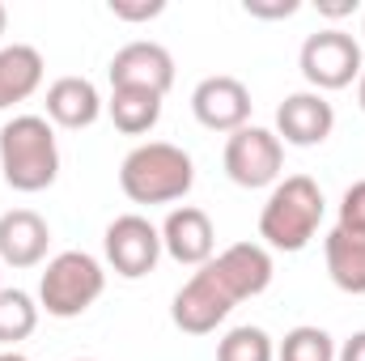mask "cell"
Instances as JSON below:
<instances>
[{"label":"cell","mask_w":365,"mask_h":361,"mask_svg":"<svg viewBox=\"0 0 365 361\" xmlns=\"http://www.w3.org/2000/svg\"><path fill=\"white\" fill-rule=\"evenodd\" d=\"M272 285V255L259 243H234L221 255H212L204 268L175 293L170 319L187 336H208L217 332V323L242 302V298H259Z\"/></svg>","instance_id":"cell-1"},{"label":"cell","mask_w":365,"mask_h":361,"mask_svg":"<svg viewBox=\"0 0 365 361\" xmlns=\"http://www.w3.org/2000/svg\"><path fill=\"white\" fill-rule=\"evenodd\" d=\"M0 171L13 191H47L60 175L56 132L43 115H13L0 128Z\"/></svg>","instance_id":"cell-2"},{"label":"cell","mask_w":365,"mask_h":361,"mask_svg":"<svg viewBox=\"0 0 365 361\" xmlns=\"http://www.w3.org/2000/svg\"><path fill=\"white\" fill-rule=\"evenodd\" d=\"M195 183V162L182 153L179 145L149 141L136 145L123 166H119V187L132 204H170L182 200Z\"/></svg>","instance_id":"cell-3"},{"label":"cell","mask_w":365,"mask_h":361,"mask_svg":"<svg viewBox=\"0 0 365 361\" xmlns=\"http://www.w3.org/2000/svg\"><path fill=\"white\" fill-rule=\"evenodd\" d=\"M323 225V191L310 175H289L276 183L264 213H259V238L272 251H302Z\"/></svg>","instance_id":"cell-4"},{"label":"cell","mask_w":365,"mask_h":361,"mask_svg":"<svg viewBox=\"0 0 365 361\" xmlns=\"http://www.w3.org/2000/svg\"><path fill=\"white\" fill-rule=\"evenodd\" d=\"M102 289H106V272L90 251H64L43 272L38 302L51 319H77L102 298Z\"/></svg>","instance_id":"cell-5"},{"label":"cell","mask_w":365,"mask_h":361,"mask_svg":"<svg viewBox=\"0 0 365 361\" xmlns=\"http://www.w3.org/2000/svg\"><path fill=\"white\" fill-rule=\"evenodd\" d=\"M297 64H302V77L314 86V93L323 90H349L357 77H361V43L353 39V34H344V30H319V34H310L306 43H302V56H297Z\"/></svg>","instance_id":"cell-6"},{"label":"cell","mask_w":365,"mask_h":361,"mask_svg":"<svg viewBox=\"0 0 365 361\" xmlns=\"http://www.w3.org/2000/svg\"><path fill=\"white\" fill-rule=\"evenodd\" d=\"M280 166H284V145L280 136L268 132V128H238L230 132L225 141V175L238 183V187H268V183L280 179Z\"/></svg>","instance_id":"cell-7"},{"label":"cell","mask_w":365,"mask_h":361,"mask_svg":"<svg viewBox=\"0 0 365 361\" xmlns=\"http://www.w3.org/2000/svg\"><path fill=\"white\" fill-rule=\"evenodd\" d=\"M102 247H106V264L110 268L119 276H128V280H136V276H149L158 268V260H162V230L149 217H140V213H123V217H115L106 225Z\"/></svg>","instance_id":"cell-8"},{"label":"cell","mask_w":365,"mask_h":361,"mask_svg":"<svg viewBox=\"0 0 365 361\" xmlns=\"http://www.w3.org/2000/svg\"><path fill=\"white\" fill-rule=\"evenodd\" d=\"M175 86V56L162 43H128L110 60V90H149L162 93Z\"/></svg>","instance_id":"cell-9"},{"label":"cell","mask_w":365,"mask_h":361,"mask_svg":"<svg viewBox=\"0 0 365 361\" xmlns=\"http://www.w3.org/2000/svg\"><path fill=\"white\" fill-rule=\"evenodd\" d=\"M191 111L208 132H238L251 119V90L238 77H204L191 93Z\"/></svg>","instance_id":"cell-10"},{"label":"cell","mask_w":365,"mask_h":361,"mask_svg":"<svg viewBox=\"0 0 365 361\" xmlns=\"http://www.w3.org/2000/svg\"><path fill=\"white\" fill-rule=\"evenodd\" d=\"M336 128V111L323 93L302 90L289 93L280 106H276V136L284 145H297V149H310V145H323Z\"/></svg>","instance_id":"cell-11"},{"label":"cell","mask_w":365,"mask_h":361,"mask_svg":"<svg viewBox=\"0 0 365 361\" xmlns=\"http://www.w3.org/2000/svg\"><path fill=\"white\" fill-rule=\"evenodd\" d=\"M162 251L182 268H204L212 260V251H217V234H212L208 213L191 208V204L175 208L166 217V225H162Z\"/></svg>","instance_id":"cell-12"},{"label":"cell","mask_w":365,"mask_h":361,"mask_svg":"<svg viewBox=\"0 0 365 361\" xmlns=\"http://www.w3.org/2000/svg\"><path fill=\"white\" fill-rule=\"evenodd\" d=\"M51 230L34 208H9L0 213V264L9 268H34L47 260Z\"/></svg>","instance_id":"cell-13"},{"label":"cell","mask_w":365,"mask_h":361,"mask_svg":"<svg viewBox=\"0 0 365 361\" xmlns=\"http://www.w3.org/2000/svg\"><path fill=\"white\" fill-rule=\"evenodd\" d=\"M102 115V98L93 90V81L86 77H60L47 86V119L60 128H90Z\"/></svg>","instance_id":"cell-14"},{"label":"cell","mask_w":365,"mask_h":361,"mask_svg":"<svg viewBox=\"0 0 365 361\" xmlns=\"http://www.w3.org/2000/svg\"><path fill=\"white\" fill-rule=\"evenodd\" d=\"M43 86V56L30 43L0 47V111L13 102H26Z\"/></svg>","instance_id":"cell-15"},{"label":"cell","mask_w":365,"mask_h":361,"mask_svg":"<svg viewBox=\"0 0 365 361\" xmlns=\"http://www.w3.org/2000/svg\"><path fill=\"white\" fill-rule=\"evenodd\" d=\"M323 255H327V276L336 280V289L361 298L365 293V234L353 230H331L327 243H323Z\"/></svg>","instance_id":"cell-16"},{"label":"cell","mask_w":365,"mask_h":361,"mask_svg":"<svg viewBox=\"0 0 365 361\" xmlns=\"http://www.w3.org/2000/svg\"><path fill=\"white\" fill-rule=\"evenodd\" d=\"M110 123L123 132V136H145L158 128L162 119V93H149V90H110Z\"/></svg>","instance_id":"cell-17"},{"label":"cell","mask_w":365,"mask_h":361,"mask_svg":"<svg viewBox=\"0 0 365 361\" xmlns=\"http://www.w3.org/2000/svg\"><path fill=\"white\" fill-rule=\"evenodd\" d=\"M38 327V306L26 289H0V345H17Z\"/></svg>","instance_id":"cell-18"},{"label":"cell","mask_w":365,"mask_h":361,"mask_svg":"<svg viewBox=\"0 0 365 361\" xmlns=\"http://www.w3.org/2000/svg\"><path fill=\"white\" fill-rule=\"evenodd\" d=\"M276 349H272V336L264 327H234L221 336L217 345V361H272Z\"/></svg>","instance_id":"cell-19"},{"label":"cell","mask_w":365,"mask_h":361,"mask_svg":"<svg viewBox=\"0 0 365 361\" xmlns=\"http://www.w3.org/2000/svg\"><path fill=\"white\" fill-rule=\"evenodd\" d=\"M280 361H336V345L323 327H293L280 340Z\"/></svg>","instance_id":"cell-20"},{"label":"cell","mask_w":365,"mask_h":361,"mask_svg":"<svg viewBox=\"0 0 365 361\" xmlns=\"http://www.w3.org/2000/svg\"><path fill=\"white\" fill-rule=\"evenodd\" d=\"M340 230H353V234H365V179L353 183L340 200Z\"/></svg>","instance_id":"cell-21"},{"label":"cell","mask_w":365,"mask_h":361,"mask_svg":"<svg viewBox=\"0 0 365 361\" xmlns=\"http://www.w3.org/2000/svg\"><path fill=\"white\" fill-rule=\"evenodd\" d=\"M166 4L162 0H149V4H123V0H110V13L119 17V21H149V17H158Z\"/></svg>","instance_id":"cell-22"},{"label":"cell","mask_w":365,"mask_h":361,"mask_svg":"<svg viewBox=\"0 0 365 361\" xmlns=\"http://www.w3.org/2000/svg\"><path fill=\"white\" fill-rule=\"evenodd\" d=\"M242 9H247L251 17H264V21H276V17H293V13H297L302 4H297V0H276V4H264V0H247Z\"/></svg>","instance_id":"cell-23"},{"label":"cell","mask_w":365,"mask_h":361,"mask_svg":"<svg viewBox=\"0 0 365 361\" xmlns=\"http://www.w3.org/2000/svg\"><path fill=\"white\" fill-rule=\"evenodd\" d=\"M336 361H365V332H353L344 340V349L336 353Z\"/></svg>","instance_id":"cell-24"},{"label":"cell","mask_w":365,"mask_h":361,"mask_svg":"<svg viewBox=\"0 0 365 361\" xmlns=\"http://www.w3.org/2000/svg\"><path fill=\"white\" fill-rule=\"evenodd\" d=\"M357 9V0H319V13H327V17H349Z\"/></svg>","instance_id":"cell-25"},{"label":"cell","mask_w":365,"mask_h":361,"mask_svg":"<svg viewBox=\"0 0 365 361\" xmlns=\"http://www.w3.org/2000/svg\"><path fill=\"white\" fill-rule=\"evenodd\" d=\"M357 102H361V111H365V68H361V77H357Z\"/></svg>","instance_id":"cell-26"},{"label":"cell","mask_w":365,"mask_h":361,"mask_svg":"<svg viewBox=\"0 0 365 361\" xmlns=\"http://www.w3.org/2000/svg\"><path fill=\"white\" fill-rule=\"evenodd\" d=\"M4 30H9V9L0 4V39H4Z\"/></svg>","instance_id":"cell-27"},{"label":"cell","mask_w":365,"mask_h":361,"mask_svg":"<svg viewBox=\"0 0 365 361\" xmlns=\"http://www.w3.org/2000/svg\"><path fill=\"white\" fill-rule=\"evenodd\" d=\"M0 361H30V357H21V353H13V349H4V353H0Z\"/></svg>","instance_id":"cell-28"},{"label":"cell","mask_w":365,"mask_h":361,"mask_svg":"<svg viewBox=\"0 0 365 361\" xmlns=\"http://www.w3.org/2000/svg\"><path fill=\"white\" fill-rule=\"evenodd\" d=\"M361 34H365V21H361Z\"/></svg>","instance_id":"cell-29"},{"label":"cell","mask_w":365,"mask_h":361,"mask_svg":"<svg viewBox=\"0 0 365 361\" xmlns=\"http://www.w3.org/2000/svg\"><path fill=\"white\" fill-rule=\"evenodd\" d=\"M77 361H90V357H77Z\"/></svg>","instance_id":"cell-30"}]
</instances>
